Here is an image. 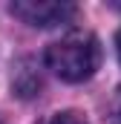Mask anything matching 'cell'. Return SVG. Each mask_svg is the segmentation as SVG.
Returning <instances> with one entry per match:
<instances>
[{
	"label": "cell",
	"instance_id": "obj_3",
	"mask_svg": "<svg viewBox=\"0 0 121 124\" xmlns=\"http://www.w3.org/2000/svg\"><path fill=\"white\" fill-rule=\"evenodd\" d=\"M46 124H87L78 113H58V116H52Z\"/></svg>",
	"mask_w": 121,
	"mask_h": 124
},
{
	"label": "cell",
	"instance_id": "obj_4",
	"mask_svg": "<svg viewBox=\"0 0 121 124\" xmlns=\"http://www.w3.org/2000/svg\"><path fill=\"white\" fill-rule=\"evenodd\" d=\"M110 113H113V121L121 124V87L115 90V95H113V104H110Z\"/></svg>",
	"mask_w": 121,
	"mask_h": 124
},
{
	"label": "cell",
	"instance_id": "obj_5",
	"mask_svg": "<svg viewBox=\"0 0 121 124\" xmlns=\"http://www.w3.org/2000/svg\"><path fill=\"white\" fill-rule=\"evenodd\" d=\"M115 52H118V61H121V29H118V35H115Z\"/></svg>",
	"mask_w": 121,
	"mask_h": 124
},
{
	"label": "cell",
	"instance_id": "obj_2",
	"mask_svg": "<svg viewBox=\"0 0 121 124\" xmlns=\"http://www.w3.org/2000/svg\"><path fill=\"white\" fill-rule=\"evenodd\" d=\"M9 12L15 17H20L23 23L38 26V29H52V26H63L69 20H75L78 6L75 3H63V0H15L9 6Z\"/></svg>",
	"mask_w": 121,
	"mask_h": 124
},
{
	"label": "cell",
	"instance_id": "obj_1",
	"mask_svg": "<svg viewBox=\"0 0 121 124\" xmlns=\"http://www.w3.org/2000/svg\"><path fill=\"white\" fill-rule=\"evenodd\" d=\"M43 61L60 81L81 84V81L92 78L95 69L101 66V43L90 32H72L46 49Z\"/></svg>",
	"mask_w": 121,
	"mask_h": 124
}]
</instances>
